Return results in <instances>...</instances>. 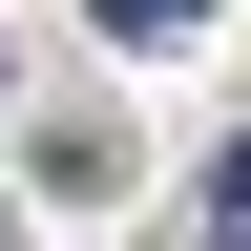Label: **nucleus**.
Here are the masks:
<instances>
[{
    "instance_id": "nucleus-1",
    "label": "nucleus",
    "mask_w": 251,
    "mask_h": 251,
    "mask_svg": "<svg viewBox=\"0 0 251 251\" xmlns=\"http://www.w3.org/2000/svg\"><path fill=\"white\" fill-rule=\"evenodd\" d=\"M84 21H105V42H147V63H168V42H209V0H84Z\"/></svg>"
},
{
    "instance_id": "nucleus-2",
    "label": "nucleus",
    "mask_w": 251,
    "mask_h": 251,
    "mask_svg": "<svg viewBox=\"0 0 251 251\" xmlns=\"http://www.w3.org/2000/svg\"><path fill=\"white\" fill-rule=\"evenodd\" d=\"M209 209H230V230H251V147H230V168H209Z\"/></svg>"
}]
</instances>
